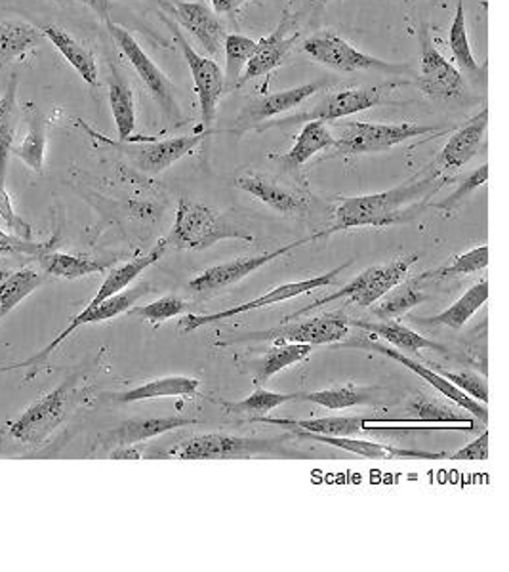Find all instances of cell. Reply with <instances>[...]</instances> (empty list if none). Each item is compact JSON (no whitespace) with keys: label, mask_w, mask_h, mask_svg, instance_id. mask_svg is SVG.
<instances>
[{"label":"cell","mask_w":509,"mask_h":572,"mask_svg":"<svg viewBox=\"0 0 509 572\" xmlns=\"http://www.w3.org/2000/svg\"><path fill=\"white\" fill-rule=\"evenodd\" d=\"M446 177L438 170H425L420 176L393 190L346 198L334 211V224L326 231H318L315 237L347 231L354 227H388L404 224L422 214L430 198L437 193Z\"/></svg>","instance_id":"6da1fadb"},{"label":"cell","mask_w":509,"mask_h":572,"mask_svg":"<svg viewBox=\"0 0 509 572\" xmlns=\"http://www.w3.org/2000/svg\"><path fill=\"white\" fill-rule=\"evenodd\" d=\"M224 239L252 240V235L210 206L198 205L189 198H180L176 222L169 237L164 239L169 247L177 250H205Z\"/></svg>","instance_id":"7a4b0ae2"},{"label":"cell","mask_w":509,"mask_h":572,"mask_svg":"<svg viewBox=\"0 0 509 572\" xmlns=\"http://www.w3.org/2000/svg\"><path fill=\"white\" fill-rule=\"evenodd\" d=\"M446 130L435 127H424L414 122L403 125H376V122H346L342 134L334 142L333 155L351 157L365 153H380L386 149L396 148L399 143L409 142L412 138L422 136H441Z\"/></svg>","instance_id":"3957f363"},{"label":"cell","mask_w":509,"mask_h":572,"mask_svg":"<svg viewBox=\"0 0 509 572\" xmlns=\"http://www.w3.org/2000/svg\"><path fill=\"white\" fill-rule=\"evenodd\" d=\"M416 255H403L389 263H383V266L367 269V271H362L361 276L355 277L351 283L342 287V290H338V292H334L331 296L321 298L313 304L305 305L302 310H297L296 313H292L291 317L284 319V321L302 317L305 313L318 310L321 305L333 304L336 300H346L349 304H357L359 307H370L383 294H388L389 290L393 289L396 284L403 281L412 263L416 262Z\"/></svg>","instance_id":"277c9868"},{"label":"cell","mask_w":509,"mask_h":572,"mask_svg":"<svg viewBox=\"0 0 509 572\" xmlns=\"http://www.w3.org/2000/svg\"><path fill=\"white\" fill-rule=\"evenodd\" d=\"M107 29L115 39L117 46L122 50V54L127 56L130 65L134 67L138 77L142 78L143 86L148 88V93L153 96L156 106L161 107V114L169 122H180L182 120V109L176 99V88L170 83V78L164 75L159 65L143 52L142 46L138 44L134 36L128 33L127 29L117 25V23L107 20Z\"/></svg>","instance_id":"5b68a950"},{"label":"cell","mask_w":509,"mask_h":572,"mask_svg":"<svg viewBox=\"0 0 509 572\" xmlns=\"http://www.w3.org/2000/svg\"><path fill=\"white\" fill-rule=\"evenodd\" d=\"M304 52L325 67L339 73L382 72L389 75L411 73L407 65L389 64L375 56H368L361 50L336 35L334 31H326L323 35H315L304 43Z\"/></svg>","instance_id":"8992f818"},{"label":"cell","mask_w":509,"mask_h":572,"mask_svg":"<svg viewBox=\"0 0 509 572\" xmlns=\"http://www.w3.org/2000/svg\"><path fill=\"white\" fill-rule=\"evenodd\" d=\"M73 380L65 381L64 386L52 389L31 404L14 424L8 428V433L20 445L41 446L52 435V431L64 422L72 403Z\"/></svg>","instance_id":"52a82bcc"},{"label":"cell","mask_w":509,"mask_h":572,"mask_svg":"<svg viewBox=\"0 0 509 572\" xmlns=\"http://www.w3.org/2000/svg\"><path fill=\"white\" fill-rule=\"evenodd\" d=\"M420 43V77L416 86L427 98H458L466 90V80L456 67L446 60L433 43L432 28L427 23L418 25Z\"/></svg>","instance_id":"ba28073f"},{"label":"cell","mask_w":509,"mask_h":572,"mask_svg":"<svg viewBox=\"0 0 509 572\" xmlns=\"http://www.w3.org/2000/svg\"><path fill=\"white\" fill-rule=\"evenodd\" d=\"M349 336V319L344 313H325L318 317L307 319L302 323L283 321V325L262 331V333H248L235 342H275V344H310V346H323L342 342Z\"/></svg>","instance_id":"9c48e42d"},{"label":"cell","mask_w":509,"mask_h":572,"mask_svg":"<svg viewBox=\"0 0 509 572\" xmlns=\"http://www.w3.org/2000/svg\"><path fill=\"white\" fill-rule=\"evenodd\" d=\"M317 239L315 235L312 237H305V239L294 240L289 242L284 247L277 248L273 252L260 256H248V258H239L234 262L219 263L216 268L206 269L203 273H198L193 281H189V292L192 296L197 300H208V298L216 296L219 292L234 287L235 283L242 281L245 277L252 276L254 271L268 266L269 262H273L281 256L289 255L294 248L302 247L305 242H312Z\"/></svg>","instance_id":"30bf717a"},{"label":"cell","mask_w":509,"mask_h":572,"mask_svg":"<svg viewBox=\"0 0 509 572\" xmlns=\"http://www.w3.org/2000/svg\"><path fill=\"white\" fill-rule=\"evenodd\" d=\"M380 104H383V88H380V86H357V88H347V90L328 94L325 98L318 99L310 111L292 115V117L277 120L271 125H262L258 130L262 132L266 128L286 127V125L312 122V120L328 122V120L344 119L349 115L361 114V111L378 107Z\"/></svg>","instance_id":"8fae6325"},{"label":"cell","mask_w":509,"mask_h":572,"mask_svg":"<svg viewBox=\"0 0 509 572\" xmlns=\"http://www.w3.org/2000/svg\"><path fill=\"white\" fill-rule=\"evenodd\" d=\"M351 266V260L346 263H342L338 268H334L333 271H328L325 276L312 277L307 281H297V283H286L277 287V289L269 290L266 296L256 298L252 302L247 304L235 305L231 310L219 311V313H210V315H187V317L180 321V331L182 333H193L201 326L213 325L218 321H226V319L235 317V315H242L248 311L260 310V307H268V305L277 304V302H284V300H291V298L302 296L307 294L312 290L323 289L328 287L336 281V277L344 271V269Z\"/></svg>","instance_id":"7c38bea8"},{"label":"cell","mask_w":509,"mask_h":572,"mask_svg":"<svg viewBox=\"0 0 509 572\" xmlns=\"http://www.w3.org/2000/svg\"><path fill=\"white\" fill-rule=\"evenodd\" d=\"M169 23L170 31L176 36L177 44L184 52L185 62L189 65L193 83H195V93L198 96V106H201V119H203V128L206 132V128L210 127L216 119L219 99L227 93L224 72L210 57L201 56L198 52H195L174 23Z\"/></svg>","instance_id":"4fadbf2b"},{"label":"cell","mask_w":509,"mask_h":572,"mask_svg":"<svg viewBox=\"0 0 509 572\" xmlns=\"http://www.w3.org/2000/svg\"><path fill=\"white\" fill-rule=\"evenodd\" d=\"M275 443L268 439L234 438L226 433H206L185 441L172 451L180 460H231L247 458L254 454L273 453Z\"/></svg>","instance_id":"5bb4252c"},{"label":"cell","mask_w":509,"mask_h":572,"mask_svg":"<svg viewBox=\"0 0 509 572\" xmlns=\"http://www.w3.org/2000/svg\"><path fill=\"white\" fill-rule=\"evenodd\" d=\"M149 292H151V290H149V284H138L136 289H124L122 292H119V294L107 298V300H104L101 304L86 305V310L83 311V313H78L77 317H73L72 323L67 325V328L57 334L56 338L52 339L48 346L44 347L43 352H39L35 357L23 360L20 365H14V367L10 368L31 367V365L36 367L39 363L48 359L52 352H54L62 342L69 338L77 328L85 325H93V323H101V321H107V319H113L117 317V315H121V313L130 310L140 298L145 296Z\"/></svg>","instance_id":"9a60e30c"},{"label":"cell","mask_w":509,"mask_h":572,"mask_svg":"<svg viewBox=\"0 0 509 572\" xmlns=\"http://www.w3.org/2000/svg\"><path fill=\"white\" fill-rule=\"evenodd\" d=\"M321 88H323V83H307V85L294 86L283 93L268 94L262 98L248 101L235 120L234 132L242 134L250 128L262 125L263 120L292 111L294 107L302 106L305 99L312 98L313 94H317Z\"/></svg>","instance_id":"2e32d148"},{"label":"cell","mask_w":509,"mask_h":572,"mask_svg":"<svg viewBox=\"0 0 509 572\" xmlns=\"http://www.w3.org/2000/svg\"><path fill=\"white\" fill-rule=\"evenodd\" d=\"M205 134L180 136L172 140H163V142L136 143L124 148L127 155L132 159V163L148 174H161L164 170L170 169L172 164L177 163L182 157L192 153L193 148L197 145Z\"/></svg>","instance_id":"e0dca14e"},{"label":"cell","mask_w":509,"mask_h":572,"mask_svg":"<svg viewBox=\"0 0 509 572\" xmlns=\"http://www.w3.org/2000/svg\"><path fill=\"white\" fill-rule=\"evenodd\" d=\"M235 185L239 190L250 193L263 205L273 208L275 213L289 216V218H297V216H305L310 213V201L305 195L284 187L273 177L263 176V174H248V176L239 177Z\"/></svg>","instance_id":"ac0fdd59"},{"label":"cell","mask_w":509,"mask_h":572,"mask_svg":"<svg viewBox=\"0 0 509 572\" xmlns=\"http://www.w3.org/2000/svg\"><path fill=\"white\" fill-rule=\"evenodd\" d=\"M172 15L176 18L180 25L192 33L210 56H218L219 48L226 39V29L216 18V12L201 2H184V0H172Z\"/></svg>","instance_id":"d6986e66"},{"label":"cell","mask_w":509,"mask_h":572,"mask_svg":"<svg viewBox=\"0 0 509 572\" xmlns=\"http://www.w3.org/2000/svg\"><path fill=\"white\" fill-rule=\"evenodd\" d=\"M487 127L488 109L485 107L481 114L475 115L474 119L467 120L464 127L458 128L451 136V140L438 153L435 169L438 172H448V170H458L466 166L479 153Z\"/></svg>","instance_id":"ffe728a7"},{"label":"cell","mask_w":509,"mask_h":572,"mask_svg":"<svg viewBox=\"0 0 509 572\" xmlns=\"http://www.w3.org/2000/svg\"><path fill=\"white\" fill-rule=\"evenodd\" d=\"M289 23H291V18L286 15L283 23L271 35L266 36L258 43L254 56L248 60L247 67H245V72H242L241 78H239V85H245L252 78L268 75L277 67H281L284 64V60L291 56L292 48L297 43V36L300 35L297 33L296 35H289Z\"/></svg>","instance_id":"44dd1931"},{"label":"cell","mask_w":509,"mask_h":572,"mask_svg":"<svg viewBox=\"0 0 509 572\" xmlns=\"http://www.w3.org/2000/svg\"><path fill=\"white\" fill-rule=\"evenodd\" d=\"M367 347L370 349H375L378 354L386 355L389 359L399 360L403 367L412 370L414 375L420 376V378H424L430 386L441 391L443 396L448 397V399H453L454 403L461 404L462 409L467 410V412H472L475 418H479L483 424L487 425L488 422V412L483 404H479V401H475L472 397L464 393L462 389L456 388L454 384L443 378V376L435 373L433 368L424 367V365H420L418 360L409 359L407 355L401 354V352H396V349H391V347L382 346V344H376V342H368Z\"/></svg>","instance_id":"7402d4cb"},{"label":"cell","mask_w":509,"mask_h":572,"mask_svg":"<svg viewBox=\"0 0 509 572\" xmlns=\"http://www.w3.org/2000/svg\"><path fill=\"white\" fill-rule=\"evenodd\" d=\"M296 438L312 439L317 443L336 446L346 453L359 454L362 458L372 460H441L448 458L446 453H425V451H409V449H397V446L380 445L370 441H359L354 438H326V435H315L307 431L292 430Z\"/></svg>","instance_id":"603a6c76"},{"label":"cell","mask_w":509,"mask_h":572,"mask_svg":"<svg viewBox=\"0 0 509 572\" xmlns=\"http://www.w3.org/2000/svg\"><path fill=\"white\" fill-rule=\"evenodd\" d=\"M262 424L281 425L286 430H302L326 438H355L359 431H367L368 418L326 417L315 420H292V418L262 417L254 420Z\"/></svg>","instance_id":"cb8c5ba5"},{"label":"cell","mask_w":509,"mask_h":572,"mask_svg":"<svg viewBox=\"0 0 509 572\" xmlns=\"http://www.w3.org/2000/svg\"><path fill=\"white\" fill-rule=\"evenodd\" d=\"M43 35L48 39L50 43L56 46L57 52L69 62L73 69L83 77L85 83L90 86L98 85V64L93 52L86 48L85 44L78 43L75 36L69 35L64 28L48 23L43 25Z\"/></svg>","instance_id":"d4e9b609"},{"label":"cell","mask_w":509,"mask_h":572,"mask_svg":"<svg viewBox=\"0 0 509 572\" xmlns=\"http://www.w3.org/2000/svg\"><path fill=\"white\" fill-rule=\"evenodd\" d=\"M334 142H336V138L326 128V122H323V120H312V122H305V127L302 128V132L297 136L294 148L289 153L275 157V159L283 164V169L286 172H297V169L302 164L307 163L312 157L317 155L321 151H325V149L333 148Z\"/></svg>","instance_id":"484cf974"},{"label":"cell","mask_w":509,"mask_h":572,"mask_svg":"<svg viewBox=\"0 0 509 572\" xmlns=\"http://www.w3.org/2000/svg\"><path fill=\"white\" fill-rule=\"evenodd\" d=\"M349 325L365 328L368 333L376 334L380 338L388 339L391 346L401 349L404 354H416L422 349H437V352H445V347L438 346L437 342L425 338L422 334L414 333L409 326L397 323L393 319H386V321H378V323H370V321H351Z\"/></svg>","instance_id":"4316f807"},{"label":"cell","mask_w":509,"mask_h":572,"mask_svg":"<svg viewBox=\"0 0 509 572\" xmlns=\"http://www.w3.org/2000/svg\"><path fill=\"white\" fill-rule=\"evenodd\" d=\"M198 424V420L185 417H161V418H140V420H128L119 425V430L113 431L111 438L117 441V445H136L148 439L163 435L172 430L187 428V425Z\"/></svg>","instance_id":"83f0119b"},{"label":"cell","mask_w":509,"mask_h":572,"mask_svg":"<svg viewBox=\"0 0 509 572\" xmlns=\"http://www.w3.org/2000/svg\"><path fill=\"white\" fill-rule=\"evenodd\" d=\"M201 380L189 376H166L159 380L148 381L140 388L130 389L124 393L115 396L119 403H138L148 399H161V397H197Z\"/></svg>","instance_id":"f1b7e54d"},{"label":"cell","mask_w":509,"mask_h":572,"mask_svg":"<svg viewBox=\"0 0 509 572\" xmlns=\"http://www.w3.org/2000/svg\"><path fill=\"white\" fill-rule=\"evenodd\" d=\"M107 86H109V106L113 114L115 127L119 132V140L128 142L130 136L134 134L136 128L134 94L113 64H111V75Z\"/></svg>","instance_id":"f546056e"},{"label":"cell","mask_w":509,"mask_h":572,"mask_svg":"<svg viewBox=\"0 0 509 572\" xmlns=\"http://www.w3.org/2000/svg\"><path fill=\"white\" fill-rule=\"evenodd\" d=\"M166 247H169V245H166V240L163 239L151 252H148V255L134 258V260H130V262L124 263L121 268L113 269V271L107 276L104 284L99 287L98 294L93 298V302L88 305L101 304L107 298L115 296V294H119L122 290L128 289V284L132 283L134 279H138V276H142L149 266H153V263L159 262V260L163 258Z\"/></svg>","instance_id":"4dcf8cb0"},{"label":"cell","mask_w":509,"mask_h":572,"mask_svg":"<svg viewBox=\"0 0 509 572\" xmlns=\"http://www.w3.org/2000/svg\"><path fill=\"white\" fill-rule=\"evenodd\" d=\"M18 86H20V78H18V75H12L7 86V93L0 98V185H4L8 157L14 148L18 120H20Z\"/></svg>","instance_id":"1f68e13d"},{"label":"cell","mask_w":509,"mask_h":572,"mask_svg":"<svg viewBox=\"0 0 509 572\" xmlns=\"http://www.w3.org/2000/svg\"><path fill=\"white\" fill-rule=\"evenodd\" d=\"M488 298V281L483 279L479 283L474 284L472 289L467 290L466 294L451 305L448 310L441 311L438 315H433L430 319H418L422 325L430 326H451L454 331H461L466 325L467 321L472 319L475 311L481 310V305L487 302Z\"/></svg>","instance_id":"d6a6232c"},{"label":"cell","mask_w":509,"mask_h":572,"mask_svg":"<svg viewBox=\"0 0 509 572\" xmlns=\"http://www.w3.org/2000/svg\"><path fill=\"white\" fill-rule=\"evenodd\" d=\"M28 134L23 138L20 145L12 148L18 159H22L29 169L35 172H43L44 169V151H46V130H48V120L44 117L35 106H28Z\"/></svg>","instance_id":"836d02e7"},{"label":"cell","mask_w":509,"mask_h":572,"mask_svg":"<svg viewBox=\"0 0 509 572\" xmlns=\"http://www.w3.org/2000/svg\"><path fill=\"white\" fill-rule=\"evenodd\" d=\"M41 43V31L22 22H0V69Z\"/></svg>","instance_id":"e575fe53"},{"label":"cell","mask_w":509,"mask_h":572,"mask_svg":"<svg viewBox=\"0 0 509 572\" xmlns=\"http://www.w3.org/2000/svg\"><path fill=\"white\" fill-rule=\"evenodd\" d=\"M312 355L310 344H275V347L268 349V354L262 359L254 363V381L262 384L268 381L271 376L281 373L284 368L296 365L300 360L307 359Z\"/></svg>","instance_id":"d590c367"},{"label":"cell","mask_w":509,"mask_h":572,"mask_svg":"<svg viewBox=\"0 0 509 572\" xmlns=\"http://www.w3.org/2000/svg\"><path fill=\"white\" fill-rule=\"evenodd\" d=\"M425 300L424 290L420 289V281L411 279V281H401L388 294L380 298V304L376 305L372 313L380 321L386 319H396L403 315L407 311L416 307Z\"/></svg>","instance_id":"8d00e7d4"},{"label":"cell","mask_w":509,"mask_h":572,"mask_svg":"<svg viewBox=\"0 0 509 572\" xmlns=\"http://www.w3.org/2000/svg\"><path fill=\"white\" fill-rule=\"evenodd\" d=\"M44 271L50 277L57 279H83V277L93 276V273H104L107 263L83 258V256L64 255V252H44L41 256Z\"/></svg>","instance_id":"74e56055"},{"label":"cell","mask_w":509,"mask_h":572,"mask_svg":"<svg viewBox=\"0 0 509 572\" xmlns=\"http://www.w3.org/2000/svg\"><path fill=\"white\" fill-rule=\"evenodd\" d=\"M448 44H451V50H453L456 64L461 67V73H466V75L474 78L479 77L483 69L477 64V60H475L472 44H469V36H467L464 0H458V4H456V14H454L451 31H448Z\"/></svg>","instance_id":"f35d334b"},{"label":"cell","mask_w":509,"mask_h":572,"mask_svg":"<svg viewBox=\"0 0 509 572\" xmlns=\"http://www.w3.org/2000/svg\"><path fill=\"white\" fill-rule=\"evenodd\" d=\"M43 283V277L33 269H20L0 279V317L8 315L22 300L33 294Z\"/></svg>","instance_id":"ab89813d"},{"label":"cell","mask_w":509,"mask_h":572,"mask_svg":"<svg viewBox=\"0 0 509 572\" xmlns=\"http://www.w3.org/2000/svg\"><path fill=\"white\" fill-rule=\"evenodd\" d=\"M297 393H275L268 389H256L252 396L242 399L239 403H224V410L231 417L250 418L252 422L258 418L268 417L271 410L284 403L296 401Z\"/></svg>","instance_id":"60d3db41"},{"label":"cell","mask_w":509,"mask_h":572,"mask_svg":"<svg viewBox=\"0 0 509 572\" xmlns=\"http://www.w3.org/2000/svg\"><path fill=\"white\" fill-rule=\"evenodd\" d=\"M297 399L321 404V407H325L328 410L351 409V407H357V404L375 403V397H372L370 391L355 388L354 384L342 386V388L312 391V393H297Z\"/></svg>","instance_id":"b9f144b4"},{"label":"cell","mask_w":509,"mask_h":572,"mask_svg":"<svg viewBox=\"0 0 509 572\" xmlns=\"http://www.w3.org/2000/svg\"><path fill=\"white\" fill-rule=\"evenodd\" d=\"M258 43L252 41L250 36L245 35H226L224 39V50H226V90H234L235 86H239L245 67L248 60L254 56Z\"/></svg>","instance_id":"7bdbcfd3"},{"label":"cell","mask_w":509,"mask_h":572,"mask_svg":"<svg viewBox=\"0 0 509 572\" xmlns=\"http://www.w3.org/2000/svg\"><path fill=\"white\" fill-rule=\"evenodd\" d=\"M487 266L488 247H479L474 248V250H469V252H466V255L454 258L453 263H446V266L432 269V271H424V273H422L420 277H416V279L420 281V283H425V281H443V279H448V277L469 276V273H477V271H481V269L487 268Z\"/></svg>","instance_id":"ee69618b"},{"label":"cell","mask_w":509,"mask_h":572,"mask_svg":"<svg viewBox=\"0 0 509 572\" xmlns=\"http://www.w3.org/2000/svg\"><path fill=\"white\" fill-rule=\"evenodd\" d=\"M189 305L182 298L164 296L156 300L153 304L142 305V307H130L128 313L132 317H140L149 321L151 325H163L169 319L176 317L180 313H184Z\"/></svg>","instance_id":"f6af8a7d"},{"label":"cell","mask_w":509,"mask_h":572,"mask_svg":"<svg viewBox=\"0 0 509 572\" xmlns=\"http://www.w3.org/2000/svg\"><path fill=\"white\" fill-rule=\"evenodd\" d=\"M409 412H414L416 418L412 422H445V424L474 425L466 417H461L453 409H446L445 404L430 401L424 396L416 399V403L409 407Z\"/></svg>","instance_id":"bcb514c9"},{"label":"cell","mask_w":509,"mask_h":572,"mask_svg":"<svg viewBox=\"0 0 509 572\" xmlns=\"http://www.w3.org/2000/svg\"><path fill=\"white\" fill-rule=\"evenodd\" d=\"M487 177L488 164H483L481 169L474 170L469 176L462 180L458 190L454 191L453 195H448L443 203H437V205L433 206L438 208V211L453 213V211H456V208H458V206H461L462 203L474 193V191H477L481 185L487 184Z\"/></svg>","instance_id":"7dc6e473"},{"label":"cell","mask_w":509,"mask_h":572,"mask_svg":"<svg viewBox=\"0 0 509 572\" xmlns=\"http://www.w3.org/2000/svg\"><path fill=\"white\" fill-rule=\"evenodd\" d=\"M435 367V365H433ZM435 373L446 378V380L454 384L456 388L462 389L464 393L475 399V401H481V403H487L488 401V386L487 381L479 378V376L475 375V373H469V370H464V373H446L443 368L435 367L433 368Z\"/></svg>","instance_id":"c3c4849f"},{"label":"cell","mask_w":509,"mask_h":572,"mask_svg":"<svg viewBox=\"0 0 509 572\" xmlns=\"http://www.w3.org/2000/svg\"><path fill=\"white\" fill-rule=\"evenodd\" d=\"M0 219L7 224L8 231L15 237L23 240H31V237H33V227L20 214H15L12 198L4 190V185H0Z\"/></svg>","instance_id":"681fc988"},{"label":"cell","mask_w":509,"mask_h":572,"mask_svg":"<svg viewBox=\"0 0 509 572\" xmlns=\"http://www.w3.org/2000/svg\"><path fill=\"white\" fill-rule=\"evenodd\" d=\"M0 248L4 250V252H10V255H31V256H43L44 247L43 245H36V242H31V240H23L20 237H15V235H8L0 229Z\"/></svg>","instance_id":"f907efd6"},{"label":"cell","mask_w":509,"mask_h":572,"mask_svg":"<svg viewBox=\"0 0 509 572\" xmlns=\"http://www.w3.org/2000/svg\"><path fill=\"white\" fill-rule=\"evenodd\" d=\"M453 460H488V430L483 431L474 443L464 446L458 453L451 454Z\"/></svg>","instance_id":"816d5d0a"},{"label":"cell","mask_w":509,"mask_h":572,"mask_svg":"<svg viewBox=\"0 0 509 572\" xmlns=\"http://www.w3.org/2000/svg\"><path fill=\"white\" fill-rule=\"evenodd\" d=\"M247 0H210L216 14H234Z\"/></svg>","instance_id":"f5cc1de1"},{"label":"cell","mask_w":509,"mask_h":572,"mask_svg":"<svg viewBox=\"0 0 509 572\" xmlns=\"http://www.w3.org/2000/svg\"><path fill=\"white\" fill-rule=\"evenodd\" d=\"M113 460H140L142 458V449L134 445H122L111 453Z\"/></svg>","instance_id":"db71d44e"},{"label":"cell","mask_w":509,"mask_h":572,"mask_svg":"<svg viewBox=\"0 0 509 572\" xmlns=\"http://www.w3.org/2000/svg\"><path fill=\"white\" fill-rule=\"evenodd\" d=\"M86 2L90 4V8L104 22L111 20V2L109 0H86Z\"/></svg>","instance_id":"11a10c76"},{"label":"cell","mask_w":509,"mask_h":572,"mask_svg":"<svg viewBox=\"0 0 509 572\" xmlns=\"http://www.w3.org/2000/svg\"><path fill=\"white\" fill-rule=\"evenodd\" d=\"M151 2H155V4H159V7L163 8V10L170 12V14L174 12V10H172V2H170V0H151Z\"/></svg>","instance_id":"9f6ffc18"},{"label":"cell","mask_w":509,"mask_h":572,"mask_svg":"<svg viewBox=\"0 0 509 572\" xmlns=\"http://www.w3.org/2000/svg\"><path fill=\"white\" fill-rule=\"evenodd\" d=\"M8 430H0V449L7 443Z\"/></svg>","instance_id":"6f0895ef"},{"label":"cell","mask_w":509,"mask_h":572,"mask_svg":"<svg viewBox=\"0 0 509 572\" xmlns=\"http://www.w3.org/2000/svg\"><path fill=\"white\" fill-rule=\"evenodd\" d=\"M0 255H7V252H4V250H2V248H0Z\"/></svg>","instance_id":"680465c9"}]
</instances>
